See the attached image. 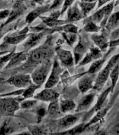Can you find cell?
<instances>
[{"mask_svg":"<svg viewBox=\"0 0 119 135\" xmlns=\"http://www.w3.org/2000/svg\"><path fill=\"white\" fill-rule=\"evenodd\" d=\"M29 128H30L29 130L31 131L32 134H44L45 133L42 128L38 127H30Z\"/></svg>","mask_w":119,"mask_h":135,"instance_id":"39","label":"cell"},{"mask_svg":"<svg viewBox=\"0 0 119 135\" xmlns=\"http://www.w3.org/2000/svg\"><path fill=\"white\" fill-rule=\"evenodd\" d=\"M7 82L18 88H27L32 84V80L29 75L22 74L11 77L7 80Z\"/></svg>","mask_w":119,"mask_h":135,"instance_id":"6","label":"cell"},{"mask_svg":"<svg viewBox=\"0 0 119 135\" xmlns=\"http://www.w3.org/2000/svg\"><path fill=\"white\" fill-rule=\"evenodd\" d=\"M94 94H89L88 95H86L81 99V102H80L79 105H78L76 111H81V110H86L87 108H88L91 105L93 101H94Z\"/></svg>","mask_w":119,"mask_h":135,"instance_id":"21","label":"cell"},{"mask_svg":"<svg viewBox=\"0 0 119 135\" xmlns=\"http://www.w3.org/2000/svg\"><path fill=\"white\" fill-rule=\"evenodd\" d=\"M60 109V105L58 101V99L56 100H53V101H50V103L48 108V110H47V113L49 116H52V117H58L61 115Z\"/></svg>","mask_w":119,"mask_h":135,"instance_id":"25","label":"cell"},{"mask_svg":"<svg viewBox=\"0 0 119 135\" xmlns=\"http://www.w3.org/2000/svg\"><path fill=\"white\" fill-rule=\"evenodd\" d=\"M34 3H37V4H42L44 3V0H32Z\"/></svg>","mask_w":119,"mask_h":135,"instance_id":"47","label":"cell"},{"mask_svg":"<svg viewBox=\"0 0 119 135\" xmlns=\"http://www.w3.org/2000/svg\"><path fill=\"white\" fill-rule=\"evenodd\" d=\"M84 15L82 14L81 11L79 10L77 4H74V6H69L67 11V22H74V21H79L82 18H84Z\"/></svg>","mask_w":119,"mask_h":135,"instance_id":"17","label":"cell"},{"mask_svg":"<svg viewBox=\"0 0 119 135\" xmlns=\"http://www.w3.org/2000/svg\"><path fill=\"white\" fill-rule=\"evenodd\" d=\"M107 110H108V108H102V109H100V110H98L97 111V115L95 116L94 118H92V120H90V122H88V124H86V125H87V127H88L89 125H90V124H94V123H95V122H98L99 120H100L102 118L104 117V116L106 115V113H107Z\"/></svg>","mask_w":119,"mask_h":135,"instance_id":"30","label":"cell"},{"mask_svg":"<svg viewBox=\"0 0 119 135\" xmlns=\"http://www.w3.org/2000/svg\"><path fill=\"white\" fill-rule=\"evenodd\" d=\"M60 111L63 113L73 110L76 108V103L70 99H63L59 103Z\"/></svg>","mask_w":119,"mask_h":135,"instance_id":"26","label":"cell"},{"mask_svg":"<svg viewBox=\"0 0 119 135\" xmlns=\"http://www.w3.org/2000/svg\"><path fill=\"white\" fill-rule=\"evenodd\" d=\"M119 46V38L114 40H111L109 42V46L110 47H113V46Z\"/></svg>","mask_w":119,"mask_h":135,"instance_id":"44","label":"cell"},{"mask_svg":"<svg viewBox=\"0 0 119 135\" xmlns=\"http://www.w3.org/2000/svg\"><path fill=\"white\" fill-rule=\"evenodd\" d=\"M118 63L119 54L113 56L107 63L105 68L99 73L96 79V81H95V85L92 86V88L97 91H100L105 86V83L108 80L112 69Z\"/></svg>","mask_w":119,"mask_h":135,"instance_id":"1","label":"cell"},{"mask_svg":"<svg viewBox=\"0 0 119 135\" xmlns=\"http://www.w3.org/2000/svg\"><path fill=\"white\" fill-rule=\"evenodd\" d=\"M79 119V117L76 115H68L58 120V126L61 129L68 128L72 126Z\"/></svg>","mask_w":119,"mask_h":135,"instance_id":"19","label":"cell"},{"mask_svg":"<svg viewBox=\"0 0 119 135\" xmlns=\"http://www.w3.org/2000/svg\"><path fill=\"white\" fill-rule=\"evenodd\" d=\"M4 1H7V0H4Z\"/></svg>","mask_w":119,"mask_h":135,"instance_id":"51","label":"cell"},{"mask_svg":"<svg viewBox=\"0 0 119 135\" xmlns=\"http://www.w3.org/2000/svg\"><path fill=\"white\" fill-rule=\"evenodd\" d=\"M87 128V125L86 124H81L78 126L74 127L73 129H71L70 130L65 132H62V134H80V133L83 132Z\"/></svg>","mask_w":119,"mask_h":135,"instance_id":"31","label":"cell"},{"mask_svg":"<svg viewBox=\"0 0 119 135\" xmlns=\"http://www.w3.org/2000/svg\"><path fill=\"white\" fill-rule=\"evenodd\" d=\"M113 8V2H112L110 4H107L105 6H104L103 8L96 11L91 16L90 20H91V21L95 23H100L101 21H103L102 23V27H103V26H105L106 23H107V19H108L109 16L111 14Z\"/></svg>","mask_w":119,"mask_h":135,"instance_id":"4","label":"cell"},{"mask_svg":"<svg viewBox=\"0 0 119 135\" xmlns=\"http://www.w3.org/2000/svg\"><path fill=\"white\" fill-rule=\"evenodd\" d=\"M62 30L66 33H78V27L73 24H67L62 27Z\"/></svg>","mask_w":119,"mask_h":135,"instance_id":"35","label":"cell"},{"mask_svg":"<svg viewBox=\"0 0 119 135\" xmlns=\"http://www.w3.org/2000/svg\"><path fill=\"white\" fill-rule=\"evenodd\" d=\"M118 1H119V0H118Z\"/></svg>","mask_w":119,"mask_h":135,"instance_id":"52","label":"cell"},{"mask_svg":"<svg viewBox=\"0 0 119 135\" xmlns=\"http://www.w3.org/2000/svg\"><path fill=\"white\" fill-rule=\"evenodd\" d=\"M91 38L96 44L97 46L102 51H105L107 48L109 46V42L107 39V36L106 34L103 32L101 35H92Z\"/></svg>","mask_w":119,"mask_h":135,"instance_id":"14","label":"cell"},{"mask_svg":"<svg viewBox=\"0 0 119 135\" xmlns=\"http://www.w3.org/2000/svg\"><path fill=\"white\" fill-rule=\"evenodd\" d=\"M9 13H10V11L8 10V9L0 11V20L7 18L8 16Z\"/></svg>","mask_w":119,"mask_h":135,"instance_id":"43","label":"cell"},{"mask_svg":"<svg viewBox=\"0 0 119 135\" xmlns=\"http://www.w3.org/2000/svg\"><path fill=\"white\" fill-rule=\"evenodd\" d=\"M13 54H14V51H13L12 52H10L8 54L6 55V56H3L0 58V70L2 69V68L10 61V59L13 56Z\"/></svg>","mask_w":119,"mask_h":135,"instance_id":"36","label":"cell"},{"mask_svg":"<svg viewBox=\"0 0 119 135\" xmlns=\"http://www.w3.org/2000/svg\"><path fill=\"white\" fill-rule=\"evenodd\" d=\"M119 38V27L118 28H116L113 30V32L111 33V35L110 36V39L111 40H114Z\"/></svg>","mask_w":119,"mask_h":135,"instance_id":"42","label":"cell"},{"mask_svg":"<svg viewBox=\"0 0 119 135\" xmlns=\"http://www.w3.org/2000/svg\"><path fill=\"white\" fill-rule=\"evenodd\" d=\"M102 57V51L98 48V47H94V46H91L90 48V52L88 53L86 55V56L84 58L79 64V66L84 65L88 64V63L94 61L97 59H100Z\"/></svg>","mask_w":119,"mask_h":135,"instance_id":"10","label":"cell"},{"mask_svg":"<svg viewBox=\"0 0 119 135\" xmlns=\"http://www.w3.org/2000/svg\"><path fill=\"white\" fill-rule=\"evenodd\" d=\"M56 52L59 60L64 66L67 68L73 66L74 60L73 56L69 51L65 50L62 48H58L56 49Z\"/></svg>","mask_w":119,"mask_h":135,"instance_id":"8","label":"cell"},{"mask_svg":"<svg viewBox=\"0 0 119 135\" xmlns=\"http://www.w3.org/2000/svg\"><path fill=\"white\" fill-rule=\"evenodd\" d=\"M88 49V45L87 42L82 39L81 37L80 38V40L78 44L74 48V62L76 64H78L79 62H80L81 59L83 58L84 54L86 52V50Z\"/></svg>","mask_w":119,"mask_h":135,"instance_id":"12","label":"cell"},{"mask_svg":"<svg viewBox=\"0 0 119 135\" xmlns=\"http://www.w3.org/2000/svg\"><path fill=\"white\" fill-rule=\"evenodd\" d=\"M80 7L81 8V13L82 14L84 15V16H86L88 13L90 12V11H92L94 8L96 2H79V3Z\"/></svg>","mask_w":119,"mask_h":135,"instance_id":"28","label":"cell"},{"mask_svg":"<svg viewBox=\"0 0 119 135\" xmlns=\"http://www.w3.org/2000/svg\"><path fill=\"white\" fill-rule=\"evenodd\" d=\"M100 30V27L96 25V23L90 21L87 23L85 27H84V30L88 32H98Z\"/></svg>","mask_w":119,"mask_h":135,"instance_id":"32","label":"cell"},{"mask_svg":"<svg viewBox=\"0 0 119 135\" xmlns=\"http://www.w3.org/2000/svg\"><path fill=\"white\" fill-rule=\"evenodd\" d=\"M47 111L46 110V109L42 107V108H39L37 110V115H38V118L39 119H42V118H43L45 115L46 114Z\"/></svg>","mask_w":119,"mask_h":135,"instance_id":"41","label":"cell"},{"mask_svg":"<svg viewBox=\"0 0 119 135\" xmlns=\"http://www.w3.org/2000/svg\"><path fill=\"white\" fill-rule=\"evenodd\" d=\"M1 37H2V34L0 33V38H1Z\"/></svg>","mask_w":119,"mask_h":135,"instance_id":"50","label":"cell"},{"mask_svg":"<svg viewBox=\"0 0 119 135\" xmlns=\"http://www.w3.org/2000/svg\"><path fill=\"white\" fill-rule=\"evenodd\" d=\"M28 58L27 51L24 52H20L18 54H13V56L10 59L8 62V65L6 66V68H12L13 67H15L17 65H20L23 61H25Z\"/></svg>","mask_w":119,"mask_h":135,"instance_id":"15","label":"cell"},{"mask_svg":"<svg viewBox=\"0 0 119 135\" xmlns=\"http://www.w3.org/2000/svg\"><path fill=\"white\" fill-rule=\"evenodd\" d=\"M119 25V11L114 13L109 16L107 19V23L105 24V28L107 31H113V30L117 28Z\"/></svg>","mask_w":119,"mask_h":135,"instance_id":"20","label":"cell"},{"mask_svg":"<svg viewBox=\"0 0 119 135\" xmlns=\"http://www.w3.org/2000/svg\"><path fill=\"white\" fill-rule=\"evenodd\" d=\"M28 27H26L24 30L18 32V33H13L11 35L6 37L4 40V44H17L24 40L27 37V32H28Z\"/></svg>","mask_w":119,"mask_h":135,"instance_id":"9","label":"cell"},{"mask_svg":"<svg viewBox=\"0 0 119 135\" xmlns=\"http://www.w3.org/2000/svg\"><path fill=\"white\" fill-rule=\"evenodd\" d=\"M109 77L111 80V91L113 92L115 88V86L117 81L118 80L119 77V63L116 65L111 70V73L109 75Z\"/></svg>","mask_w":119,"mask_h":135,"instance_id":"27","label":"cell"},{"mask_svg":"<svg viewBox=\"0 0 119 135\" xmlns=\"http://www.w3.org/2000/svg\"><path fill=\"white\" fill-rule=\"evenodd\" d=\"M93 78L91 75H88L86 73L83 75L78 83V86L80 91L81 93H86L93 86Z\"/></svg>","mask_w":119,"mask_h":135,"instance_id":"13","label":"cell"},{"mask_svg":"<svg viewBox=\"0 0 119 135\" xmlns=\"http://www.w3.org/2000/svg\"><path fill=\"white\" fill-rule=\"evenodd\" d=\"M81 2H96V0H81Z\"/></svg>","mask_w":119,"mask_h":135,"instance_id":"48","label":"cell"},{"mask_svg":"<svg viewBox=\"0 0 119 135\" xmlns=\"http://www.w3.org/2000/svg\"><path fill=\"white\" fill-rule=\"evenodd\" d=\"M48 10H49V6L48 5L41 6V7L36 8L35 10L32 11L29 13V14L27 15V17H26V22L27 23H31L34 20H35L42 13L46 12Z\"/></svg>","mask_w":119,"mask_h":135,"instance_id":"23","label":"cell"},{"mask_svg":"<svg viewBox=\"0 0 119 135\" xmlns=\"http://www.w3.org/2000/svg\"><path fill=\"white\" fill-rule=\"evenodd\" d=\"M51 68V61L48 59L44 60V62L39 63L32 75V79L36 84L42 85L44 82Z\"/></svg>","mask_w":119,"mask_h":135,"instance_id":"2","label":"cell"},{"mask_svg":"<svg viewBox=\"0 0 119 135\" xmlns=\"http://www.w3.org/2000/svg\"><path fill=\"white\" fill-rule=\"evenodd\" d=\"M23 98L18 99H5L0 100V111L5 115H13L19 108V102Z\"/></svg>","mask_w":119,"mask_h":135,"instance_id":"3","label":"cell"},{"mask_svg":"<svg viewBox=\"0 0 119 135\" xmlns=\"http://www.w3.org/2000/svg\"><path fill=\"white\" fill-rule=\"evenodd\" d=\"M74 0H65V2H64V4H63V10L61 11V14H63V13L65 12V11L67 10V8L71 6L72 3L74 2Z\"/></svg>","mask_w":119,"mask_h":135,"instance_id":"38","label":"cell"},{"mask_svg":"<svg viewBox=\"0 0 119 135\" xmlns=\"http://www.w3.org/2000/svg\"><path fill=\"white\" fill-rule=\"evenodd\" d=\"M50 54V51L48 46L44 44V46L32 51L29 55L28 60L30 63H39L44 60H46V56Z\"/></svg>","mask_w":119,"mask_h":135,"instance_id":"5","label":"cell"},{"mask_svg":"<svg viewBox=\"0 0 119 135\" xmlns=\"http://www.w3.org/2000/svg\"><path fill=\"white\" fill-rule=\"evenodd\" d=\"M64 0H54V2L53 3V4L50 6V7L49 8V9H55L57 7H59L60 6H61V4H63V2Z\"/></svg>","mask_w":119,"mask_h":135,"instance_id":"40","label":"cell"},{"mask_svg":"<svg viewBox=\"0 0 119 135\" xmlns=\"http://www.w3.org/2000/svg\"><path fill=\"white\" fill-rule=\"evenodd\" d=\"M41 85L39 84H32L29 85V86H27V89L23 91V99H27V98H30V97H33V94L34 91H35L38 88H39Z\"/></svg>","mask_w":119,"mask_h":135,"instance_id":"29","label":"cell"},{"mask_svg":"<svg viewBox=\"0 0 119 135\" xmlns=\"http://www.w3.org/2000/svg\"><path fill=\"white\" fill-rule=\"evenodd\" d=\"M110 0H99V2H98V8L99 7H100L103 5V4H106L107 2H109Z\"/></svg>","mask_w":119,"mask_h":135,"instance_id":"45","label":"cell"},{"mask_svg":"<svg viewBox=\"0 0 119 135\" xmlns=\"http://www.w3.org/2000/svg\"><path fill=\"white\" fill-rule=\"evenodd\" d=\"M37 101H32V100H27V101H24L20 103L21 108H31L34 107L37 104Z\"/></svg>","mask_w":119,"mask_h":135,"instance_id":"37","label":"cell"},{"mask_svg":"<svg viewBox=\"0 0 119 135\" xmlns=\"http://www.w3.org/2000/svg\"><path fill=\"white\" fill-rule=\"evenodd\" d=\"M25 9H26L25 6L22 3H20V2H17L16 4H14V6L13 7L12 11L10 12L9 15H8V20L4 23L3 25H6V24H8V23H10L11 21H14L15 19L17 18L19 16H20L22 13H24Z\"/></svg>","mask_w":119,"mask_h":135,"instance_id":"16","label":"cell"},{"mask_svg":"<svg viewBox=\"0 0 119 135\" xmlns=\"http://www.w3.org/2000/svg\"><path fill=\"white\" fill-rule=\"evenodd\" d=\"M77 34L74 33H65L63 32V35L65 38V40H66V41L67 42V43L70 45L71 46H72L73 44L76 42V37H77Z\"/></svg>","mask_w":119,"mask_h":135,"instance_id":"34","label":"cell"},{"mask_svg":"<svg viewBox=\"0 0 119 135\" xmlns=\"http://www.w3.org/2000/svg\"><path fill=\"white\" fill-rule=\"evenodd\" d=\"M13 132V127L11 124V123H9L8 121H6L4 122L2 127L0 128V134H6L12 133Z\"/></svg>","mask_w":119,"mask_h":135,"instance_id":"33","label":"cell"},{"mask_svg":"<svg viewBox=\"0 0 119 135\" xmlns=\"http://www.w3.org/2000/svg\"><path fill=\"white\" fill-rule=\"evenodd\" d=\"M58 97L59 94L55 91L50 89L49 88H46V89H44L40 93L37 94L34 97V98L36 99L40 100V101L50 102V101H53V100L58 99Z\"/></svg>","mask_w":119,"mask_h":135,"instance_id":"11","label":"cell"},{"mask_svg":"<svg viewBox=\"0 0 119 135\" xmlns=\"http://www.w3.org/2000/svg\"><path fill=\"white\" fill-rule=\"evenodd\" d=\"M6 6V3H4V0H0V10L4 8Z\"/></svg>","mask_w":119,"mask_h":135,"instance_id":"46","label":"cell"},{"mask_svg":"<svg viewBox=\"0 0 119 135\" xmlns=\"http://www.w3.org/2000/svg\"><path fill=\"white\" fill-rule=\"evenodd\" d=\"M44 32H38V33H32L30 34L28 37V40L26 41L24 44V48L25 50H29L30 49L33 48L34 46H35L37 44H39L40 40L44 36Z\"/></svg>","mask_w":119,"mask_h":135,"instance_id":"18","label":"cell"},{"mask_svg":"<svg viewBox=\"0 0 119 135\" xmlns=\"http://www.w3.org/2000/svg\"><path fill=\"white\" fill-rule=\"evenodd\" d=\"M8 51H0V56L1 55H4L5 54H6V53H8Z\"/></svg>","mask_w":119,"mask_h":135,"instance_id":"49","label":"cell"},{"mask_svg":"<svg viewBox=\"0 0 119 135\" xmlns=\"http://www.w3.org/2000/svg\"><path fill=\"white\" fill-rule=\"evenodd\" d=\"M108 54H109V52L106 54L105 58H102V59L100 58V59H97V60H95V61L92 63V64L90 67L88 72H87V73L89 74V75H94V74H95L98 71H100L101 68H102V67L103 66V65H104L105 62L106 61V59H107V57L108 56Z\"/></svg>","mask_w":119,"mask_h":135,"instance_id":"24","label":"cell"},{"mask_svg":"<svg viewBox=\"0 0 119 135\" xmlns=\"http://www.w3.org/2000/svg\"><path fill=\"white\" fill-rule=\"evenodd\" d=\"M110 91H111V86L109 87V88L106 89L105 91H104L101 94V95L99 97L98 99H97L96 104L95 105V106L93 107L92 110H91V113H92V112H97L98 110H100L102 109L104 107L105 101H106V99H107V97H108V95L110 93Z\"/></svg>","mask_w":119,"mask_h":135,"instance_id":"22","label":"cell"},{"mask_svg":"<svg viewBox=\"0 0 119 135\" xmlns=\"http://www.w3.org/2000/svg\"><path fill=\"white\" fill-rule=\"evenodd\" d=\"M63 72V69L61 68L59 63L55 59L53 63V69L51 71V74L49 79L48 80L46 84H45V87L46 88H51L55 85V84L58 82V80L60 79V76L61 73Z\"/></svg>","mask_w":119,"mask_h":135,"instance_id":"7","label":"cell"}]
</instances>
